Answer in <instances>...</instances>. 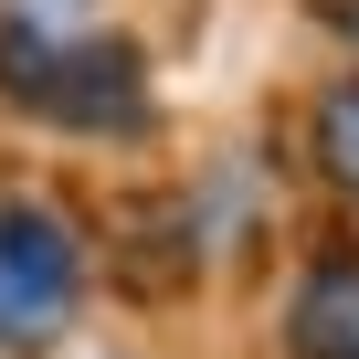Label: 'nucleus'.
<instances>
[{
    "mask_svg": "<svg viewBox=\"0 0 359 359\" xmlns=\"http://www.w3.org/2000/svg\"><path fill=\"white\" fill-rule=\"evenodd\" d=\"M0 95L53 116V127H137L148 116V64L116 32H0Z\"/></svg>",
    "mask_w": 359,
    "mask_h": 359,
    "instance_id": "1",
    "label": "nucleus"
},
{
    "mask_svg": "<svg viewBox=\"0 0 359 359\" xmlns=\"http://www.w3.org/2000/svg\"><path fill=\"white\" fill-rule=\"evenodd\" d=\"M85 296V254H74V222L53 201H0V348H43L64 338Z\"/></svg>",
    "mask_w": 359,
    "mask_h": 359,
    "instance_id": "2",
    "label": "nucleus"
},
{
    "mask_svg": "<svg viewBox=\"0 0 359 359\" xmlns=\"http://www.w3.org/2000/svg\"><path fill=\"white\" fill-rule=\"evenodd\" d=\"M285 359H359V254H327L285 296Z\"/></svg>",
    "mask_w": 359,
    "mask_h": 359,
    "instance_id": "3",
    "label": "nucleus"
},
{
    "mask_svg": "<svg viewBox=\"0 0 359 359\" xmlns=\"http://www.w3.org/2000/svg\"><path fill=\"white\" fill-rule=\"evenodd\" d=\"M306 158H317V180H327L338 201H359V64L317 85V106H306Z\"/></svg>",
    "mask_w": 359,
    "mask_h": 359,
    "instance_id": "4",
    "label": "nucleus"
}]
</instances>
